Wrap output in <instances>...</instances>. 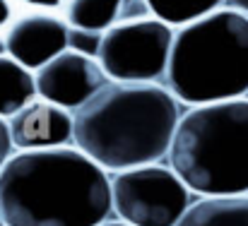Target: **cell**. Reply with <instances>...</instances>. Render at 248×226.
Returning a JSON list of instances; mask_svg holds the SVG:
<instances>
[{
  "mask_svg": "<svg viewBox=\"0 0 248 226\" xmlns=\"http://www.w3.org/2000/svg\"><path fill=\"white\" fill-rule=\"evenodd\" d=\"M173 29L150 17L104 31L96 63L108 82L164 84Z\"/></svg>",
  "mask_w": 248,
  "mask_h": 226,
  "instance_id": "obj_6",
  "label": "cell"
},
{
  "mask_svg": "<svg viewBox=\"0 0 248 226\" xmlns=\"http://www.w3.org/2000/svg\"><path fill=\"white\" fill-rule=\"evenodd\" d=\"M181 113L164 84L108 82L73 113V145L108 176L162 164Z\"/></svg>",
  "mask_w": 248,
  "mask_h": 226,
  "instance_id": "obj_2",
  "label": "cell"
},
{
  "mask_svg": "<svg viewBox=\"0 0 248 226\" xmlns=\"http://www.w3.org/2000/svg\"><path fill=\"white\" fill-rule=\"evenodd\" d=\"M17 15V2L15 0H0V31L7 29V24Z\"/></svg>",
  "mask_w": 248,
  "mask_h": 226,
  "instance_id": "obj_17",
  "label": "cell"
},
{
  "mask_svg": "<svg viewBox=\"0 0 248 226\" xmlns=\"http://www.w3.org/2000/svg\"><path fill=\"white\" fill-rule=\"evenodd\" d=\"M101 39H104V34H99V31H89V29L70 27V31H68V51L80 53V56H87V58H94V60H96L99 48H101Z\"/></svg>",
  "mask_w": 248,
  "mask_h": 226,
  "instance_id": "obj_14",
  "label": "cell"
},
{
  "mask_svg": "<svg viewBox=\"0 0 248 226\" xmlns=\"http://www.w3.org/2000/svg\"><path fill=\"white\" fill-rule=\"evenodd\" d=\"M96 226H128V224H123V222H118V219H106V222H101V224H96Z\"/></svg>",
  "mask_w": 248,
  "mask_h": 226,
  "instance_id": "obj_19",
  "label": "cell"
},
{
  "mask_svg": "<svg viewBox=\"0 0 248 226\" xmlns=\"http://www.w3.org/2000/svg\"><path fill=\"white\" fill-rule=\"evenodd\" d=\"M227 5L234 7V10H239V12H244L248 17V0H227Z\"/></svg>",
  "mask_w": 248,
  "mask_h": 226,
  "instance_id": "obj_18",
  "label": "cell"
},
{
  "mask_svg": "<svg viewBox=\"0 0 248 226\" xmlns=\"http://www.w3.org/2000/svg\"><path fill=\"white\" fill-rule=\"evenodd\" d=\"M145 2H147L150 15L169 24L171 29L195 22L227 5V0H145Z\"/></svg>",
  "mask_w": 248,
  "mask_h": 226,
  "instance_id": "obj_13",
  "label": "cell"
},
{
  "mask_svg": "<svg viewBox=\"0 0 248 226\" xmlns=\"http://www.w3.org/2000/svg\"><path fill=\"white\" fill-rule=\"evenodd\" d=\"M15 154L12 147V140H10V128H7V121L0 118V168L5 166V161Z\"/></svg>",
  "mask_w": 248,
  "mask_h": 226,
  "instance_id": "obj_16",
  "label": "cell"
},
{
  "mask_svg": "<svg viewBox=\"0 0 248 226\" xmlns=\"http://www.w3.org/2000/svg\"><path fill=\"white\" fill-rule=\"evenodd\" d=\"M68 31L70 24L63 12L22 10L5 29V53L29 73H36L68 51Z\"/></svg>",
  "mask_w": 248,
  "mask_h": 226,
  "instance_id": "obj_7",
  "label": "cell"
},
{
  "mask_svg": "<svg viewBox=\"0 0 248 226\" xmlns=\"http://www.w3.org/2000/svg\"><path fill=\"white\" fill-rule=\"evenodd\" d=\"M0 56H7L5 53V31H0Z\"/></svg>",
  "mask_w": 248,
  "mask_h": 226,
  "instance_id": "obj_20",
  "label": "cell"
},
{
  "mask_svg": "<svg viewBox=\"0 0 248 226\" xmlns=\"http://www.w3.org/2000/svg\"><path fill=\"white\" fill-rule=\"evenodd\" d=\"M0 226H2V222H0Z\"/></svg>",
  "mask_w": 248,
  "mask_h": 226,
  "instance_id": "obj_21",
  "label": "cell"
},
{
  "mask_svg": "<svg viewBox=\"0 0 248 226\" xmlns=\"http://www.w3.org/2000/svg\"><path fill=\"white\" fill-rule=\"evenodd\" d=\"M176 226H248V195L195 197Z\"/></svg>",
  "mask_w": 248,
  "mask_h": 226,
  "instance_id": "obj_11",
  "label": "cell"
},
{
  "mask_svg": "<svg viewBox=\"0 0 248 226\" xmlns=\"http://www.w3.org/2000/svg\"><path fill=\"white\" fill-rule=\"evenodd\" d=\"M111 219V178L70 147L15 151L0 168L2 226H96Z\"/></svg>",
  "mask_w": 248,
  "mask_h": 226,
  "instance_id": "obj_1",
  "label": "cell"
},
{
  "mask_svg": "<svg viewBox=\"0 0 248 226\" xmlns=\"http://www.w3.org/2000/svg\"><path fill=\"white\" fill-rule=\"evenodd\" d=\"M164 87L183 108L248 96V17L224 5L173 29Z\"/></svg>",
  "mask_w": 248,
  "mask_h": 226,
  "instance_id": "obj_3",
  "label": "cell"
},
{
  "mask_svg": "<svg viewBox=\"0 0 248 226\" xmlns=\"http://www.w3.org/2000/svg\"><path fill=\"white\" fill-rule=\"evenodd\" d=\"M31 99H36L34 73L15 63L10 56H0V118L7 121Z\"/></svg>",
  "mask_w": 248,
  "mask_h": 226,
  "instance_id": "obj_12",
  "label": "cell"
},
{
  "mask_svg": "<svg viewBox=\"0 0 248 226\" xmlns=\"http://www.w3.org/2000/svg\"><path fill=\"white\" fill-rule=\"evenodd\" d=\"M111 217L128 226H176L195 200L166 164L111 173Z\"/></svg>",
  "mask_w": 248,
  "mask_h": 226,
  "instance_id": "obj_5",
  "label": "cell"
},
{
  "mask_svg": "<svg viewBox=\"0 0 248 226\" xmlns=\"http://www.w3.org/2000/svg\"><path fill=\"white\" fill-rule=\"evenodd\" d=\"M106 84L108 79L101 65L94 58H87L73 51H63L61 56H56L53 60H48L44 68L34 73L36 96L70 113L82 108Z\"/></svg>",
  "mask_w": 248,
  "mask_h": 226,
  "instance_id": "obj_8",
  "label": "cell"
},
{
  "mask_svg": "<svg viewBox=\"0 0 248 226\" xmlns=\"http://www.w3.org/2000/svg\"><path fill=\"white\" fill-rule=\"evenodd\" d=\"M7 128L15 151L53 150L73 145V113L39 96L22 106L15 116H10Z\"/></svg>",
  "mask_w": 248,
  "mask_h": 226,
  "instance_id": "obj_9",
  "label": "cell"
},
{
  "mask_svg": "<svg viewBox=\"0 0 248 226\" xmlns=\"http://www.w3.org/2000/svg\"><path fill=\"white\" fill-rule=\"evenodd\" d=\"M63 17L70 27L104 34L118 24L150 17V10L145 0H68Z\"/></svg>",
  "mask_w": 248,
  "mask_h": 226,
  "instance_id": "obj_10",
  "label": "cell"
},
{
  "mask_svg": "<svg viewBox=\"0 0 248 226\" xmlns=\"http://www.w3.org/2000/svg\"><path fill=\"white\" fill-rule=\"evenodd\" d=\"M24 10H39V12H63L68 0H15Z\"/></svg>",
  "mask_w": 248,
  "mask_h": 226,
  "instance_id": "obj_15",
  "label": "cell"
},
{
  "mask_svg": "<svg viewBox=\"0 0 248 226\" xmlns=\"http://www.w3.org/2000/svg\"><path fill=\"white\" fill-rule=\"evenodd\" d=\"M166 164L193 197L248 195V96L183 108Z\"/></svg>",
  "mask_w": 248,
  "mask_h": 226,
  "instance_id": "obj_4",
  "label": "cell"
}]
</instances>
